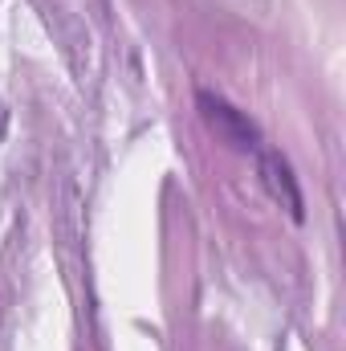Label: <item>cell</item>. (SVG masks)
<instances>
[{
  "mask_svg": "<svg viewBox=\"0 0 346 351\" xmlns=\"http://www.w3.org/2000/svg\"><path fill=\"white\" fill-rule=\"evenodd\" d=\"M196 106H200V119L208 123V131H212L216 139H224L228 147H237V152H257L261 147V131L232 106V102H224L220 94L200 90V94H196Z\"/></svg>",
  "mask_w": 346,
  "mask_h": 351,
  "instance_id": "6da1fadb",
  "label": "cell"
},
{
  "mask_svg": "<svg viewBox=\"0 0 346 351\" xmlns=\"http://www.w3.org/2000/svg\"><path fill=\"white\" fill-rule=\"evenodd\" d=\"M257 172H261V184L265 192L293 217V221H306V200H302V188L293 180V168L285 164V156L277 152H261L257 156Z\"/></svg>",
  "mask_w": 346,
  "mask_h": 351,
  "instance_id": "7a4b0ae2",
  "label": "cell"
},
{
  "mask_svg": "<svg viewBox=\"0 0 346 351\" xmlns=\"http://www.w3.org/2000/svg\"><path fill=\"white\" fill-rule=\"evenodd\" d=\"M4 127H8V110H4V102H0V139H4Z\"/></svg>",
  "mask_w": 346,
  "mask_h": 351,
  "instance_id": "3957f363",
  "label": "cell"
}]
</instances>
